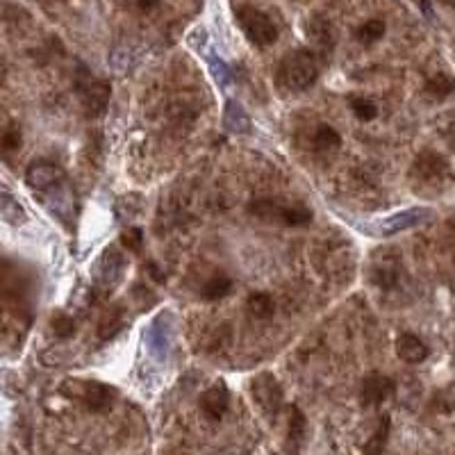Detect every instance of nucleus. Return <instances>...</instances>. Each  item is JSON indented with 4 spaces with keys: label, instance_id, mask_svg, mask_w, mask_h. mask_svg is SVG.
<instances>
[{
    "label": "nucleus",
    "instance_id": "obj_1",
    "mask_svg": "<svg viewBox=\"0 0 455 455\" xmlns=\"http://www.w3.org/2000/svg\"><path fill=\"white\" fill-rule=\"evenodd\" d=\"M319 78V60L317 52L308 48H296L280 60L276 69V82L280 89L305 91Z\"/></svg>",
    "mask_w": 455,
    "mask_h": 455
},
{
    "label": "nucleus",
    "instance_id": "obj_2",
    "mask_svg": "<svg viewBox=\"0 0 455 455\" xmlns=\"http://www.w3.org/2000/svg\"><path fill=\"white\" fill-rule=\"evenodd\" d=\"M75 91L80 96V105L84 114L89 118H96L105 114L107 105H110V96H112V86L107 80H99L94 78L91 71L82 67L78 69V75H75Z\"/></svg>",
    "mask_w": 455,
    "mask_h": 455
},
{
    "label": "nucleus",
    "instance_id": "obj_3",
    "mask_svg": "<svg viewBox=\"0 0 455 455\" xmlns=\"http://www.w3.org/2000/svg\"><path fill=\"white\" fill-rule=\"evenodd\" d=\"M60 392L64 396L73 398L75 403H80L84 410H89V412H105V410L112 405V398H114V392L107 385L96 381H78V378L64 381Z\"/></svg>",
    "mask_w": 455,
    "mask_h": 455
},
{
    "label": "nucleus",
    "instance_id": "obj_4",
    "mask_svg": "<svg viewBox=\"0 0 455 455\" xmlns=\"http://www.w3.org/2000/svg\"><path fill=\"white\" fill-rule=\"evenodd\" d=\"M248 212L259 216V219L278 221L287 228H300L312 221V212L303 205H283L274 198H255L248 205Z\"/></svg>",
    "mask_w": 455,
    "mask_h": 455
},
{
    "label": "nucleus",
    "instance_id": "obj_5",
    "mask_svg": "<svg viewBox=\"0 0 455 455\" xmlns=\"http://www.w3.org/2000/svg\"><path fill=\"white\" fill-rule=\"evenodd\" d=\"M237 23H240L246 39L257 48H266L278 39V28L264 12H259L257 7L244 5L237 9Z\"/></svg>",
    "mask_w": 455,
    "mask_h": 455
},
{
    "label": "nucleus",
    "instance_id": "obj_6",
    "mask_svg": "<svg viewBox=\"0 0 455 455\" xmlns=\"http://www.w3.org/2000/svg\"><path fill=\"white\" fill-rule=\"evenodd\" d=\"M253 398L255 403L262 408V412L269 415V417H276L280 410H283V400H285V394H283V387L276 381L271 373H259L253 378Z\"/></svg>",
    "mask_w": 455,
    "mask_h": 455
},
{
    "label": "nucleus",
    "instance_id": "obj_7",
    "mask_svg": "<svg viewBox=\"0 0 455 455\" xmlns=\"http://www.w3.org/2000/svg\"><path fill=\"white\" fill-rule=\"evenodd\" d=\"M26 182L37 191H48V189H55L57 185L64 182V171L52 164V162L46 159H37L32 162L26 171Z\"/></svg>",
    "mask_w": 455,
    "mask_h": 455
},
{
    "label": "nucleus",
    "instance_id": "obj_8",
    "mask_svg": "<svg viewBox=\"0 0 455 455\" xmlns=\"http://www.w3.org/2000/svg\"><path fill=\"white\" fill-rule=\"evenodd\" d=\"M412 176L421 182H426V185H437V182H442L449 176V164L442 155L432 153V150H426V153H421L415 159Z\"/></svg>",
    "mask_w": 455,
    "mask_h": 455
},
{
    "label": "nucleus",
    "instance_id": "obj_9",
    "mask_svg": "<svg viewBox=\"0 0 455 455\" xmlns=\"http://www.w3.org/2000/svg\"><path fill=\"white\" fill-rule=\"evenodd\" d=\"M396 392V385L392 378H387L383 373H369L362 383V403L366 408H378L385 400H389Z\"/></svg>",
    "mask_w": 455,
    "mask_h": 455
},
{
    "label": "nucleus",
    "instance_id": "obj_10",
    "mask_svg": "<svg viewBox=\"0 0 455 455\" xmlns=\"http://www.w3.org/2000/svg\"><path fill=\"white\" fill-rule=\"evenodd\" d=\"M308 32H310V39L314 43V48L321 55H330L335 50V43H337V37H335V28L330 26L328 18L323 16H314L308 26Z\"/></svg>",
    "mask_w": 455,
    "mask_h": 455
},
{
    "label": "nucleus",
    "instance_id": "obj_11",
    "mask_svg": "<svg viewBox=\"0 0 455 455\" xmlns=\"http://www.w3.org/2000/svg\"><path fill=\"white\" fill-rule=\"evenodd\" d=\"M228 405H230V394H228V389L223 385H216L201 396L203 415L212 421H221L223 415L228 412Z\"/></svg>",
    "mask_w": 455,
    "mask_h": 455
},
{
    "label": "nucleus",
    "instance_id": "obj_12",
    "mask_svg": "<svg viewBox=\"0 0 455 455\" xmlns=\"http://www.w3.org/2000/svg\"><path fill=\"white\" fill-rule=\"evenodd\" d=\"M396 353L403 362L408 364H419L428 357V346L421 342L417 335L412 332H403L396 339Z\"/></svg>",
    "mask_w": 455,
    "mask_h": 455
},
{
    "label": "nucleus",
    "instance_id": "obj_13",
    "mask_svg": "<svg viewBox=\"0 0 455 455\" xmlns=\"http://www.w3.org/2000/svg\"><path fill=\"white\" fill-rule=\"evenodd\" d=\"M430 212L428 210H405V212H398L394 216H389L383 223V232L385 235H396L400 230H408V228H412L417 223L424 221V216H428Z\"/></svg>",
    "mask_w": 455,
    "mask_h": 455
},
{
    "label": "nucleus",
    "instance_id": "obj_14",
    "mask_svg": "<svg viewBox=\"0 0 455 455\" xmlns=\"http://www.w3.org/2000/svg\"><path fill=\"white\" fill-rule=\"evenodd\" d=\"M23 144V135L16 121L0 116V153H16Z\"/></svg>",
    "mask_w": 455,
    "mask_h": 455
},
{
    "label": "nucleus",
    "instance_id": "obj_15",
    "mask_svg": "<svg viewBox=\"0 0 455 455\" xmlns=\"http://www.w3.org/2000/svg\"><path fill=\"white\" fill-rule=\"evenodd\" d=\"M246 310L253 319L264 321L274 314L276 305H274V298H271L269 294H264V291H253V294L246 298Z\"/></svg>",
    "mask_w": 455,
    "mask_h": 455
},
{
    "label": "nucleus",
    "instance_id": "obj_16",
    "mask_svg": "<svg viewBox=\"0 0 455 455\" xmlns=\"http://www.w3.org/2000/svg\"><path fill=\"white\" fill-rule=\"evenodd\" d=\"M455 91V78L449 73H432L430 78L426 80V94L430 99H449V96Z\"/></svg>",
    "mask_w": 455,
    "mask_h": 455
},
{
    "label": "nucleus",
    "instance_id": "obj_17",
    "mask_svg": "<svg viewBox=\"0 0 455 455\" xmlns=\"http://www.w3.org/2000/svg\"><path fill=\"white\" fill-rule=\"evenodd\" d=\"M312 144H314V148H319V150H337L342 146V137L332 125L321 123V125H317V130H314Z\"/></svg>",
    "mask_w": 455,
    "mask_h": 455
},
{
    "label": "nucleus",
    "instance_id": "obj_18",
    "mask_svg": "<svg viewBox=\"0 0 455 455\" xmlns=\"http://www.w3.org/2000/svg\"><path fill=\"white\" fill-rule=\"evenodd\" d=\"M230 291H232V280L230 278H228V276H214L203 285L201 296L205 300H221V298H225L228 294H230Z\"/></svg>",
    "mask_w": 455,
    "mask_h": 455
},
{
    "label": "nucleus",
    "instance_id": "obj_19",
    "mask_svg": "<svg viewBox=\"0 0 455 455\" xmlns=\"http://www.w3.org/2000/svg\"><path fill=\"white\" fill-rule=\"evenodd\" d=\"M385 21L381 18H371V21H366V23H362L360 28L355 30V39L362 43V46H371V43L376 41H381L385 37Z\"/></svg>",
    "mask_w": 455,
    "mask_h": 455
},
{
    "label": "nucleus",
    "instance_id": "obj_20",
    "mask_svg": "<svg viewBox=\"0 0 455 455\" xmlns=\"http://www.w3.org/2000/svg\"><path fill=\"white\" fill-rule=\"evenodd\" d=\"M0 216H3L7 223L21 225L26 221V210L21 208L12 193H0Z\"/></svg>",
    "mask_w": 455,
    "mask_h": 455
},
{
    "label": "nucleus",
    "instance_id": "obj_21",
    "mask_svg": "<svg viewBox=\"0 0 455 455\" xmlns=\"http://www.w3.org/2000/svg\"><path fill=\"white\" fill-rule=\"evenodd\" d=\"M118 330H121V310L112 308V310H107V312L103 314V317H101V323H99V337H101V339H112Z\"/></svg>",
    "mask_w": 455,
    "mask_h": 455
},
{
    "label": "nucleus",
    "instance_id": "obj_22",
    "mask_svg": "<svg viewBox=\"0 0 455 455\" xmlns=\"http://www.w3.org/2000/svg\"><path fill=\"white\" fill-rule=\"evenodd\" d=\"M287 432H289V442L298 446L303 435H305V415L300 412L296 405H289V421H287Z\"/></svg>",
    "mask_w": 455,
    "mask_h": 455
},
{
    "label": "nucleus",
    "instance_id": "obj_23",
    "mask_svg": "<svg viewBox=\"0 0 455 455\" xmlns=\"http://www.w3.org/2000/svg\"><path fill=\"white\" fill-rule=\"evenodd\" d=\"M351 110L364 123L373 121V118L378 116V105L373 101H369V99H362V96H353V99H351Z\"/></svg>",
    "mask_w": 455,
    "mask_h": 455
},
{
    "label": "nucleus",
    "instance_id": "obj_24",
    "mask_svg": "<svg viewBox=\"0 0 455 455\" xmlns=\"http://www.w3.org/2000/svg\"><path fill=\"white\" fill-rule=\"evenodd\" d=\"M389 428H392V421H389V417L385 415V417L381 419V426H378V430L373 432L371 442L364 446V451H366V453H373V451L378 453V451H383L385 444H387V437H389Z\"/></svg>",
    "mask_w": 455,
    "mask_h": 455
},
{
    "label": "nucleus",
    "instance_id": "obj_25",
    "mask_svg": "<svg viewBox=\"0 0 455 455\" xmlns=\"http://www.w3.org/2000/svg\"><path fill=\"white\" fill-rule=\"evenodd\" d=\"M225 121L230 123L235 130H246L248 125V118H246V114L242 112V107L237 105V103H228V107H225Z\"/></svg>",
    "mask_w": 455,
    "mask_h": 455
},
{
    "label": "nucleus",
    "instance_id": "obj_26",
    "mask_svg": "<svg viewBox=\"0 0 455 455\" xmlns=\"http://www.w3.org/2000/svg\"><path fill=\"white\" fill-rule=\"evenodd\" d=\"M52 332H55L60 339L71 337V335L75 332V323H73V319H71V317H67V314H57V317L52 319Z\"/></svg>",
    "mask_w": 455,
    "mask_h": 455
},
{
    "label": "nucleus",
    "instance_id": "obj_27",
    "mask_svg": "<svg viewBox=\"0 0 455 455\" xmlns=\"http://www.w3.org/2000/svg\"><path fill=\"white\" fill-rule=\"evenodd\" d=\"M121 244L130 248V251H139V248H142V230H139V228H130V230L121 235Z\"/></svg>",
    "mask_w": 455,
    "mask_h": 455
},
{
    "label": "nucleus",
    "instance_id": "obj_28",
    "mask_svg": "<svg viewBox=\"0 0 455 455\" xmlns=\"http://www.w3.org/2000/svg\"><path fill=\"white\" fill-rule=\"evenodd\" d=\"M137 9H142V12H153V9L159 5V0H135Z\"/></svg>",
    "mask_w": 455,
    "mask_h": 455
},
{
    "label": "nucleus",
    "instance_id": "obj_29",
    "mask_svg": "<svg viewBox=\"0 0 455 455\" xmlns=\"http://www.w3.org/2000/svg\"><path fill=\"white\" fill-rule=\"evenodd\" d=\"M5 73H7V67H5V62L0 60V84H3V80H5Z\"/></svg>",
    "mask_w": 455,
    "mask_h": 455
},
{
    "label": "nucleus",
    "instance_id": "obj_30",
    "mask_svg": "<svg viewBox=\"0 0 455 455\" xmlns=\"http://www.w3.org/2000/svg\"><path fill=\"white\" fill-rule=\"evenodd\" d=\"M451 394H453V403H455V387L451 389Z\"/></svg>",
    "mask_w": 455,
    "mask_h": 455
},
{
    "label": "nucleus",
    "instance_id": "obj_31",
    "mask_svg": "<svg viewBox=\"0 0 455 455\" xmlns=\"http://www.w3.org/2000/svg\"><path fill=\"white\" fill-rule=\"evenodd\" d=\"M446 3H449V5H453V7H455V0H446Z\"/></svg>",
    "mask_w": 455,
    "mask_h": 455
}]
</instances>
